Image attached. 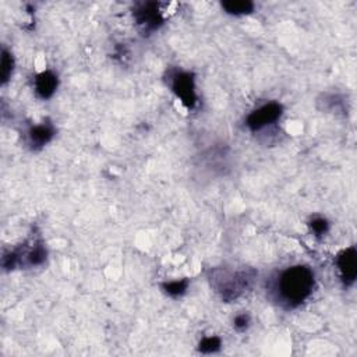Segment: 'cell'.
I'll use <instances>...</instances> for the list:
<instances>
[{
  "label": "cell",
  "instance_id": "6da1fadb",
  "mask_svg": "<svg viewBox=\"0 0 357 357\" xmlns=\"http://www.w3.org/2000/svg\"><path fill=\"white\" fill-rule=\"evenodd\" d=\"M314 289V271L310 266L302 264L288 266L280 271L270 286L274 300L286 310L302 306L313 295Z\"/></svg>",
  "mask_w": 357,
  "mask_h": 357
},
{
  "label": "cell",
  "instance_id": "7a4b0ae2",
  "mask_svg": "<svg viewBox=\"0 0 357 357\" xmlns=\"http://www.w3.org/2000/svg\"><path fill=\"white\" fill-rule=\"evenodd\" d=\"M255 271L251 268L243 270H215L211 277V284L219 293L221 299L230 303L239 299L254 282Z\"/></svg>",
  "mask_w": 357,
  "mask_h": 357
},
{
  "label": "cell",
  "instance_id": "3957f363",
  "mask_svg": "<svg viewBox=\"0 0 357 357\" xmlns=\"http://www.w3.org/2000/svg\"><path fill=\"white\" fill-rule=\"evenodd\" d=\"M169 82L172 93L177 97V100H181L187 109H194L199 104L196 75L190 71L176 70L169 75Z\"/></svg>",
  "mask_w": 357,
  "mask_h": 357
},
{
  "label": "cell",
  "instance_id": "277c9868",
  "mask_svg": "<svg viewBox=\"0 0 357 357\" xmlns=\"http://www.w3.org/2000/svg\"><path fill=\"white\" fill-rule=\"evenodd\" d=\"M284 113V107L280 102H268L253 112L246 118V126L251 131H259L268 126L277 123Z\"/></svg>",
  "mask_w": 357,
  "mask_h": 357
},
{
  "label": "cell",
  "instance_id": "5b68a950",
  "mask_svg": "<svg viewBox=\"0 0 357 357\" xmlns=\"http://www.w3.org/2000/svg\"><path fill=\"white\" fill-rule=\"evenodd\" d=\"M335 265L339 271L342 284L349 288L354 285L357 278V251L353 246L343 248L335 257Z\"/></svg>",
  "mask_w": 357,
  "mask_h": 357
},
{
  "label": "cell",
  "instance_id": "8992f818",
  "mask_svg": "<svg viewBox=\"0 0 357 357\" xmlns=\"http://www.w3.org/2000/svg\"><path fill=\"white\" fill-rule=\"evenodd\" d=\"M134 19L137 24L143 28L144 34L156 31L163 24V17L161 15L158 3H141L134 9Z\"/></svg>",
  "mask_w": 357,
  "mask_h": 357
},
{
  "label": "cell",
  "instance_id": "52a82bcc",
  "mask_svg": "<svg viewBox=\"0 0 357 357\" xmlns=\"http://www.w3.org/2000/svg\"><path fill=\"white\" fill-rule=\"evenodd\" d=\"M56 136V129L51 120H44L39 125L31 126L27 137H28V144L31 145L33 149H41L45 145H48Z\"/></svg>",
  "mask_w": 357,
  "mask_h": 357
},
{
  "label": "cell",
  "instance_id": "ba28073f",
  "mask_svg": "<svg viewBox=\"0 0 357 357\" xmlns=\"http://www.w3.org/2000/svg\"><path fill=\"white\" fill-rule=\"evenodd\" d=\"M57 86H59V77L52 70H45L35 75L34 89L38 98L44 101L51 100L57 91Z\"/></svg>",
  "mask_w": 357,
  "mask_h": 357
},
{
  "label": "cell",
  "instance_id": "9c48e42d",
  "mask_svg": "<svg viewBox=\"0 0 357 357\" xmlns=\"http://www.w3.org/2000/svg\"><path fill=\"white\" fill-rule=\"evenodd\" d=\"M222 9L230 16H246L254 12L255 5L250 0H237V2H222Z\"/></svg>",
  "mask_w": 357,
  "mask_h": 357
},
{
  "label": "cell",
  "instance_id": "30bf717a",
  "mask_svg": "<svg viewBox=\"0 0 357 357\" xmlns=\"http://www.w3.org/2000/svg\"><path fill=\"white\" fill-rule=\"evenodd\" d=\"M190 286L189 280H176V281H170V282H165L161 285L162 291L170 296V298H181L183 296L187 289Z\"/></svg>",
  "mask_w": 357,
  "mask_h": 357
},
{
  "label": "cell",
  "instance_id": "8fae6325",
  "mask_svg": "<svg viewBox=\"0 0 357 357\" xmlns=\"http://www.w3.org/2000/svg\"><path fill=\"white\" fill-rule=\"evenodd\" d=\"M13 70H15V57L8 49H3V52H2V68H0L3 85L8 84V81L12 78Z\"/></svg>",
  "mask_w": 357,
  "mask_h": 357
},
{
  "label": "cell",
  "instance_id": "7c38bea8",
  "mask_svg": "<svg viewBox=\"0 0 357 357\" xmlns=\"http://www.w3.org/2000/svg\"><path fill=\"white\" fill-rule=\"evenodd\" d=\"M222 347V340L219 336H205L199 343V351L204 354H212L219 351Z\"/></svg>",
  "mask_w": 357,
  "mask_h": 357
},
{
  "label": "cell",
  "instance_id": "4fadbf2b",
  "mask_svg": "<svg viewBox=\"0 0 357 357\" xmlns=\"http://www.w3.org/2000/svg\"><path fill=\"white\" fill-rule=\"evenodd\" d=\"M309 225H310V229L314 233V236L318 237V239L324 237L329 230V222L325 218H321V217L313 218Z\"/></svg>",
  "mask_w": 357,
  "mask_h": 357
},
{
  "label": "cell",
  "instance_id": "5bb4252c",
  "mask_svg": "<svg viewBox=\"0 0 357 357\" xmlns=\"http://www.w3.org/2000/svg\"><path fill=\"white\" fill-rule=\"evenodd\" d=\"M250 324H251V317H250V314H247V313H240V314H237V315L233 318V327H235V329L239 331V332L246 331V329L250 327Z\"/></svg>",
  "mask_w": 357,
  "mask_h": 357
}]
</instances>
